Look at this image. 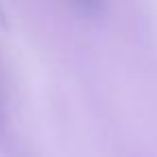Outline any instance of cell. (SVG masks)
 I'll list each match as a JSON object with an SVG mask.
<instances>
[{
	"instance_id": "6da1fadb",
	"label": "cell",
	"mask_w": 157,
	"mask_h": 157,
	"mask_svg": "<svg viewBox=\"0 0 157 157\" xmlns=\"http://www.w3.org/2000/svg\"><path fill=\"white\" fill-rule=\"evenodd\" d=\"M71 2H73L82 13H86V15H95V13L101 9V2H103V0H71Z\"/></svg>"
}]
</instances>
